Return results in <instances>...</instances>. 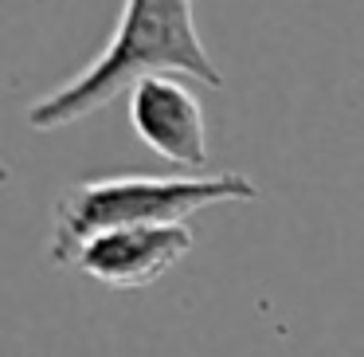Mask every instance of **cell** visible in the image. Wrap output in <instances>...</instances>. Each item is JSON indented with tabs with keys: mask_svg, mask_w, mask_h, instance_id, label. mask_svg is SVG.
I'll return each instance as SVG.
<instances>
[{
	"mask_svg": "<svg viewBox=\"0 0 364 357\" xmlns=\"http://www.w3.org/2000/svg\"><path fill=\"white\" fill-rule=\"evenodd\" d=\"M129 126L145 150L181 169H208V118L196 90L176 71L145 75L129 87Z\"/></svg>",
	"mask_w": 364,
	"mask_h": 357,
	"instance_id": "obj_3",
	"label": "cell"
},
{
	"mask_svg": "<svg viewBox=\"0 0 364 357\" xmlns=\"http://www.w3.org/2000/svg\"><path fill=\"white\" fill-rule=\"evenodd\" d=\"M259 185L243 173H184V177H95L59 192L51 208L48 259L75 267L82 244L98 232L134 228V224H188V216L212 205H247Z\"/></svg>",
	"mask_w": 364,
	"mask_h": 357,
	"instance_id": "obj_2",
	"label": "cell"
},
{
	"mask_svg": "<svg viewBox=\"0 0 364 357\" xmlns=\"http://www.w3.org/2000/svg\"><path fill=\"white\" fill-rule=\"evenodd\" d=\"M196 236L188 224H134V228H110L87 239L75 267L87 279L114 291H137L165 279L184 255L192 252Z\"/></svg>",
	"mask_w": 364,
	"mask_h": 357,
	"instance_id": "obj_4",
	"label": "cell"
},
{
	"mask_svg": "<svg viewBox=\"0 0 364 357\" xmlns=\"http://www.w3.org/2000/svg\"><path fill=\"white\" fill-rule=\"evenodd\" d=\"M176 71L204 87H223L220 67L212 63L192 20V0H126L122 20L106 48L63 87L48 90L28 106V126L51 134L87 114L102 110L110 98L129 90L145 75Z\"/></svg>",
	"mask_w": 364,
	"mask_h": 357,
	"instance_id": "obj_1",
	"label": "cell"
}]
</instances>
